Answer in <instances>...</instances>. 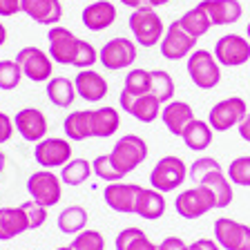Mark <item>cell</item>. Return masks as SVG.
I'll use <instances>...</instances> for the list:
<instances>
[{
  "mask_svg": "<svg viewBox=\"0 0 250 250\" xmlns=\"http://www.w3.org/2000/svg\"><path fill=\"white\" fill-rule=\"evenodd\" d=\"M147 143L146 139H141L139 134H125L116 141L112 150H109V161L114 166V170L125 179L130 172H134L141 163L147 159Z\"/></svg>",
  "mask_w": 250,
  "mask_h": 250,
  "instance_id": "1",
  "label": "cell"
},
{
  "mask_svg": "<svg viewBox=\"0 0 250 250\" xmlns=\"http://www.w3.org/2000/svg\"><path fill=\"white\" fill-rule=\"evenodd\" d=\"M130 31L134 36V42L141 47H154L161 42L163 34H166V25H163L161 16L154 11V7L150 5H143L139 9H134L130 14Z\"/></svg>",
  "mask_w": 250,
  "mask_h": 250,
  "instance_id": "2",
  "label": "cell"
},
{
  "mask_svg": "<svg viewBox=\"0 0 250 250\" xmlns=\"http://www.w3.org/2000/svg\"><path fill=\"white\" fill-rule=\"evenodd\" d=\"M188 76L199 89H214L221 83V65L208 49H194L186 62Z\"/></svg>",
  "mask_w": 250,
  "mask_h": 250,
  "instance_id": "3",
  "label": "cell"
},
{
  "mask_svg": "<svg viewBox=\"0 0 250 250\" xmlns=\"http://www.w3.org/2000/svg\"><path fill=\"white\" fill-rule=\"evenodd\" d=\"M188 181V166L183 159L174 154H167L156 161V166L150 172V186L159 192H174L179 186Z\"/></svg>",
  "mask_w": 250,
  "mask_h": 250,
  "instance_id": "4",
  "label": "cell"
},
{
  "mask_svg": "<svg viewBox=\"0 0 250 250\" xmlns=\"http://www.w3.org/2000/svg\"><path fill=\"white\" fill-rule=\"evenodd\" d=\"M136 61V42L132 38L116 36L99 49V62L107 72H121L132 67Z\"/></svg>",
  "mask_w": 250,
  "mask_h": 250,
  "instance_id": "5",
  "label": "cell"
},
{
  "mask_svg": "<svg viewBox=\"0 0 250 250\" xmlns=\"http://www.w3.org/2000/svg\"><path fill=\"white\" fill-rule=\"evenodd\" d=\"M16 62L21 65L22 76L34 81V83H47L54 76V61L49 58L47 52H42V49H38L34 45L18 49Z\"/></svg>",
  "mask_w": 250,
  "mask_h": 250,
  "instance_id": "6",
  "label": "cell"
},
{
  "mask_svg": "<svg viewBox=\"0 0 250 250\" xmlns=\"http://www.w3.org/2000/svg\"><path fill=\"white\" fill-rule=\"evenodd\" d=\"M27 192L36 203L52 208L62 199V181L54 170H38L27 179Z\"/></svg>",
  "mask_w": 250,
  "mask_h": 250,
  "instance_id": "7",
  "label": "cell"
},
{
  "mask_svg": "<svg viewBox=\"0 0 250 250\" xmlns=\"http://www.w3.org/2000/svg\"><path fill=\"white\" fill-rule=\"evenodd\" d=\"M246 114H248L246 101L241 96H228V99L214 103V107L208 114V123L212 132H228L237 127L246 119Z\"/></svg>",
  "mask_w": 250,
  "mask_h": 250,
  "instance_id": "8",
  "label": "cell"
},
{
  "mask_svg": "<svg viewBox=\"0 0 250 250\" xmlns=\"http://www.w3.org/2000/svg\"><path fill=\"white\" fill-rule=\"evenodd\" d=\"M34 159L42 170H56L72 161V143L61 136H45L34 147Z\"/></svg>",
  "mask_w": 250,
  "mask_h": 250,
  "instance_id": "9",
  "label": "cell"
},
{
  "mask_svg": "<svg viewBox=\"0 0 250 250\" xmlns=\"http://www.w3.org/2000/svg\"><path fill=\"white\" fill-rule=\"evenodd\" d=\"M174 208H177L179 217L183 219H199L203 214H208L210 210H214V197L206 186H194L183 190L181 194L174 201Z\"/></svg>",
  "mask_w": 250,
  "mask_h": 250,
  "instance_id": "10",
  "label": "cell"
},
{
  "mask_svg": "<svg viewBox=\"0 0 250 250\" xmlns=\"http://www.w3.org/2000/svg\"><path fill=\"white\" fill-rule=\"evenodd\" d=\"M214 58L224 67H241L250 61V41L239 34H226L214 42Z\"/></svg>",
  "mask_w": 250,
  "mask_h": 250,
  "instance_id": "11",
  "label": "cell"
},
{
  "mask_svg": "<svg viewBox=\"0 0 250 250\" xmlns=\"http://www.w3.org/2000/svg\"><path fill=\"white\" fill-rule=\"evenodd\" d=\"M214 241L221 250H250V226L219 217L214 221Z\"/></svg>",
  "mask_w": 250,
  "mask_h": 250,
  "instance_id": "12",
  "label": "cell"
},
{
  "mask_svg": "<svg viewBox=\"0 0 250 250\" xmlns=\"http://www.w3.org/2000/svg\"><path fill=\"white\" fill-rule=\"evenodd\" d=\"M194 45H197V38H192L179 25V21H174L167 25L161 38V56L167 61H183L194 52Z\"/></svg>",
  "mask_w": 250,
  "mask_h": 250,
  "instance_id": "13",
  "label": "cell"
},
{
  "mask_svg": "<svg viewBox=\"0 0 250 250\" xmlns=\"http://www.w3.org/2000/svg\"><path fill=\"white\" fill-rule=\"evenodd\" d=\"M141 190H143V188H141L139 183L114 181V183H107V186H105L103 199L109 210L121 212V214H134Z\"/></svg>",
  "mask_w": 250,
  "mask_h": 250,
  "instance_id": "14",
  "label": "cell"
},
{
  "mask_svg": "<svg viewBox=\"0 0 250 250\" xmlns=\"http://www.w3.org/2000/svg\"><path fill=\"white\" fill-rule=\"evenodd\" d=\"M119 105L125 114L134 116L141 123H154L161 116V101L154 94H143V96H130V94H119Z\"/></svg>",
  "mask_w": 250,
  "mask_h": 250,
  "instance_id": "15",
  "label": "cell"
},
{
  "mask_svg": "<svg viewBox=\"0 0 250 250\" xmlns=\"http://www.w3.org/2000/svg\"><path fill=\"white\" fill-rule=\"evenodd\" d=\"M47 42H49V58L58 65H72L74 54H76V42L78 38L74 36L67 27L54 25L49 27V34H47Z\"/></svg>",
  "mask_w": 250,
  "mask_h": 250,
  "instance_id": "16",
  "label": "cell"
},
{
  "mask_svg": "<svg viewBox=\"0 0 250 250\" xmlns=\"http://www.w3.org/2000/svg\"><path fill=\"white\" fill-rule=\"evenodd\" d=\"M14 127L29 143H38L47 136V116L38 107H22L14 116Z\"/></svg>",
  "mask_w": 250,
  "mask_h": 250,
  "instance_id": "17",
  "label": "cell"
},
{
  "mask_svg": "<svg viewBox=\"0 0 250 250\" xmlns=\"http://www.w3.org/2000/svg\"><path fill=\"white\" fill-rule=\"evenodd\" d=\"M74 87H76L78 96L87 101V103H101L109 92L105 76L94 72V69H81L76 74V78H74Z\"/></svg>",
  "mask_w": 250,
  "mask_h": 250,
  "instance_id": "18",
  "label": "cell"
},
{
  "mask_svg": "<svg viewBox=\"0 0 250 250\" xmlns=\"http://www.w3.org/2000/svg\"><path fill=\"white\" fill-rule=\"evenodd\" d=\"M199 5L206 9L210 22L214 27H224V25H232L239 22L244 16V7L239 0H201Z\"/></svg>",
  "mask_w": 250,
  "mask_h": 250,
  "instance_id": "19",
  "label": "cell"
},
{
  "mask_svg": "<svg viewBox=\"0 0 250 250\" xmlns=\"http://www.w3.org/2000/svg\"><path fill=\"white\" fill-rule=\"evenodd\" d=\"M21 11L29 16L38 25L54 27L62 21V5L61 0H22Z\"/></svg>",
  "mask_w": 250,
  "mask_h": 250,
  "instance_id": "20",
  "label": "cell"
},
{
  "mask_svg": "<svg viewBox=\"0 0 250 250\" xmlns=\"http://www.w3.org/2000/svg\"><path fill=\"white\" fill-rule=\"evenodd\" d=\"M81 21H83L85 29H89V31L107 29V27H112L116 22L114 2H109V0H96V2H89V5L83 9V14H81Z\"/></svg>",
  "mask_w": 250,
  "mask_h": 250,
  "instance_id": "21",
  "label": "cell"
},
{
  "mask_svg": "<svg viewBox=\"0 0 250 250\" xmlns=\"http://www.w3.org/2000/svg\"><path fill=\"white\" fill-rule=\"evenodd\" d=\"M161 121L167 127V132L174 136H181L183 130L194 121V112L192 107L186 103V101H174L166 103L161 107Z\"/></svg>",
  "mask_w": 250,
  "mask_h": 250,
  "instance_id": "22",
  "label": "cell"
},
{
  "mask_svg": "<svg viewBox=\"0 0 250 250\" xmlns=\"http://www.w3.org/2000/svg\"><path fill=\"white\" fill-rule=\"evenodd\" d=\"M27 230H29V221L21 206L0 208V241H11Z\"/></svg>",
  "mask_w": 250,
  "mask_h": 250,
  "instance_id": "23",
  "label": "cell"
},
{
  "mask_svg": "<svg viewBox=\"0 0 250 250\" xmlns=\"http://www.w3.org/2000/svg\"><path fill=\"white\" fill-rule=\"evenodd\" d=\"M92 139H109L121 127V114L114 107H99L92 109Z\"/></svg>",
  "mask_w": 250,
  "mask_h": 250,
  "instance_id": "24",
  "label": "cell"
},
{
  "mask_svg": "<svg viewBox=\"0 0 250 250\" xmlns=\"http://www.w3.org/2000/svg\"><path fill=\"white\" fill-rule=\"evenodd\" d=\"M166 197L163 192L154 190V188H143L139 194V201H136V210L134 214L147 219V221H156L166 214Z\"/></svg>",
  "mask_w": 250,
  "mask_h": 250,
  "instance_id": "25",
  "label": "cell"
},
{
  "mask_svg": "<svg viewBox=\"0 0 250 250\" xmlns=\"http://www.w3.org/2000/svg\"><path fill=\"white\" fill-rule=\"evenodd\" d=\"M199 186H206L212 192L214 197V206H217L219 210L221 208H228L230 203H232V183H230L228 174H226L224 170H214L210 172L208 177H203L201 183Z\"/></svg>",
  "mask_w": 250,
  "mask_h": 250,
  "instance_id": "26",
  "label": "cell"
},
{
  "mask_svg": "<svg viewBox=\"0 0 250 250\" xmlns=\"http://www.w3.org/2000/svg\"><path fill=\"white\" fill-rule=\"evenodd\" d=\"M45 94L49 99V103L56 105V107H72L78 96L76 87H74V83L67 76H52L47 81Z\"/></svg>",
  "mask_w": 250,
  "mask_h": 250,
  "instance_id": "27",
  "label": "cell"
},
{
  "mask_svg": "<svg viewBox=\"0 0 250 250\" xmlns=\"http://www.w3.org/2000/svg\"><path fill=\"white\" fill-rule=\"evenodd\" d=\"M92 109H74L65 116L62 121V130H65V136L69 141H85V139H92Z\"/></svg>",
  "mask_w": 250,
  "mask_h": 250,
  "instance_id": "28",
  "label": "cell"
},
{
  "mask_svg": "<svg viewBox=\"0 0 250 250\" xmlns=\"http://www.w3.org/2000/svg\"><path fill=\"white\" fill-rule=\"evenodd\" d=\"M181 139H183V143H186L188 150L203 152V150H208L210 143H212V127H210L208 121L194 119L192 123L183 130Z\"/></svg>",
  "mask_w": 250,
  "mask_h": 250,
  "instance_id": "29",
  "label": "cell"
},
{
  "mask_svg": "<svg viewBox=\"0 0 250 250\" xmlns=\"http://www.w3.org/2000/svg\"><path fill=\"white\" fill-rule=\"evenodd\" d=\"M114 246H116V250H159V246L152 244L150 237L141 228H136V226L121 230L116 234Z\"/></svg>",
  "mask_w": 250,
  "mask_h": 250,
  "instance_id": "30",
  "label": "cell"
},
{
  "mask_svg": "<svg viewBox=\"0 0 250 250\" xmlns=\"http://www.w3.org/2000/svg\"><path fill=\"white\" fill-rule=\"evenodd\" d=\"M179 25H181L192 38H197V41H199L201 36H206V34H208V29L212 27V22H210L206 9H203L201 5H197V7H192V9H188L186 14L179 18Z\"/></svg>",
  "mask_w": 250,
  "mask_h": 250,
  "instance_id": "31",
  "label": "cell"
},
{
  "mask_svg": "<svg viewBox=\"0 0 250 250\" xmlns=\"http://www.w3.org/2000/svg\"><path fill=\"white\" fill-rule=\"evenodd\" d=\"M56 224L62 234H78L87 226V210L83 206H76V203L67 206V208H62V212L58 214Z\"/></svg>",
  "mask_w": 250,
  "mask_h": 250,
  "instance_id": "32",
  "label": "cell"
},
{
  "mask_svg": "<svg viewBox=\"0 0 250 250\" xmlns=\"http://www.w3.org/2000/svg\"><path fill=\"white\" fill-rule=\"evenodd\" d=\"M92 174H94L92 163H89L87 159H72V161H67L61 167V181L65 183V186H72V188L83 186Z\"/></svg>",
  "mask_w": 250,
  "mask_h": 250,
  "instance_id": "33",
  "label": "cell"
},
{
  "mask_svg": "<svg viewBox=\"0 0 250 250\" xmlns=\"http://www.w3.org/2000/svg\"><path fill=\"white\" fill-rule=\"evenodd\" d=\"M150 78H152L150 92L154 94L159 101H161V105L170 103L172 96H174V81H172L170 74L163 72V69H152V72H150Z\"/></svg>",
  "mask_w": 250,
  "mask_h": 250,
  "instance_id": "34",
  "label": "cell"
},
{
  "mask_svg": "<svg viewBox=\"0 0 250 250\" xmlns=\"http://www.w3.org/2000/svg\"><path fill=\"white\" fill-rule=\"evenodd\" d=\"M150 87H152L150 72L147 69H132L125 76V85L121 92L130 94V96H143V94H152Z\"/></svg>",
  "mask_w": 250,
  "mask_h": 250,
  "instance_id": "35",
  "label": "cell"
},
{
  "mask_svg": "<svg viewBox=\"0 0 250 250\" xmlns=\"http://www.w3.org/2000/svg\"><path fill=\"white\" fill-rule=\"evenodd\" d=\"M226 174H228V179H230L232 186L250 188V154H244V156L232 159Z\"/></svg>",
  "mask_w": 250,
  "mask_h": 250,
  "instance_id": "36",
  "label": "cell"
},
{
  "mask_svg": "<svg viewBox=\"0 0 250 250\" xmlns=\"http://www.w3.org/2000/svg\"><path fill=\"white\" fill-rule=\"evenodd\" d=\"M94 62H99V52H96V47H94L92 42L83 41V38H78L76 54H74L72 65L76 69H92Z\"/></svg>",
  "mask_w": 250,
  "mask_h": 250,
  "instance_id": "37",
  "label": "cell"
},
{
  "mask_svg": "<svg viewBox=\"0 0 250 250\" xmlns=\"http://www.w3.org/2000/svg\"><path fill=\"white\" fill-rule=\"evenodd\" d=\"M72 250H105V237L99 230H81L74 234Z\"/></svg>",
  "mask_w": 250,
  "mask_h": 250,
  "instance_id": "38",
  "label": "cell"
},
{
  "mask_svg": "<svg viewBox=\"0 0 250 250\" xmlns=\"http://www.w3.org/2000/svg\"><path fill=\"white\" fill-rule=\"evenodd\" d=\"M214 170H224V167H221V163H219L214 156H201V159L192 161V166L188 167V179H190V181H194V186H199V183H201V179L208 177L210 172H214Z\"/></svg>",
  "mask_w": 250,
  "mask_h": 250,
  "instance_id": "39",
  "label": "cell"
},
{
  "mask_svg": "<svg viewBox=\"0 0 250 250\" xmlns=\"http://www.w3.org/2000/svg\"><path fill=\"white\" fill-rule=\"evenodd\" d=\"M22 81V69L16 61H0V89H16Z\"/></svg>",
  "mask_w": 250,
  "mask_h": 250,
  "instance_id": "40",
  "label": "cell"
},
{
  "mask_svg": "<svg viewBox=\"0 0 250 250\" xmlns=\"http://www.w3.org/2000/svg\"><path fill=\"white\" fill-rule=\"evenodd\" d=\"M92 172L99 179H103L105 183L121 181V174L114 170V166H112V161H109V154H99L96 156V159L92 161Z\"/></svg>",
  "mask_w": 250,
  "mask_h": 250,
  "instance_id": "41",
  "label": "cell"
},
{
  "mask_svg": "<svg viewBox=\"0 0 250 250\" xmlns=\"http://www.w3.org/2000/svg\"><path fill=\"white\" fill-rule=\"evenodd\" d=\"M21 208L25 210V214H27L29 230H36V228H42V226H45V221H47V208L45 206L36 203L34 199H29V201L21 203Z\"/></svg>",
  "mask_w": 250,
  "mask_h": 250,
  "instance_id": "42",
  "label": "cell"
},
{
  "mask_svg": "<svg viewBox=\"0 0 250 250\" xmlns=\"http://www.w3.org/2000/svg\"><path fill=\"white\" fill-rule=\"evenodd\" d=\"M14 119H11L9 114H5V112H0V146L2 143H7V141H11V136H14Z\"/></svg>",
  "mask_w": 250,
  "mask_h": 250,
  "instance_id": "43",
  "label": "cell"
},
{
  "mask_svg": "<svg viewBox=\"0 0 250 250\" xmlns=\"http://www.w3.org/2000/svg\"><path fill=\"white\" fill-rule=\"evenodd\" d=\"M22 7V0H0V16L2 18H9V16H16Z\"/></svg>",
  "mask_w": 250,
  "mask_h": 250,
  "instance_id": "44",
  "label": "cell"
},
{
  "mask_svg": "<svg viewBox=\"0 0 250 250\" xmlns=\"http://www.w3.org/2000/svg\"><path fill=\"white\" fill-rule=\"evenodd\" d=\"M183 250H221L214 239H197L192 244H186Z\"/></svg>",
  "mask_w": 250,
  "mask_h": 250,
  "instance_id": "45",
  "label": "cell"
},
{
  "mask_svg": "<svg viewBox=\"0 0 250 250\" xmlns=\"http://www.w3.org/2000/svg\"><path fill=\"white\" fill-rule=\"evenodd\" d=\"M183 248H186V241L181 237H166L159 244V250H183Z\"/></svg>",
  "mask_w": 250,
  "mask_h": 250,
  "instance_id": "46",
  "label": "cell"
},
{
  "mask_svg": "<svg viewBox=\"0 0 250 250\" xmlns=\"http://www.w3.org/2000/svg\"><path fill=\"white\" fill-rule=\"evenodd\" d=\"M237 130H239V136L246 141V143H250V112L246 114V119L241 121L239 125H237Z\"/></svg>",
  "mask_w": 250,
  "mask_h": 250,
  "instance_id": "47",
  "label": "cell"
},
{
  "mask_svg": "<svg viewBox=\"0 0 250 250\" xmlns=\"http://www.w3.org/2000/svg\"><path fill=\"white\" fill-rule=\"evenodd\" d=\"M121 5H125V7H132V9H139V7H143V2L146 0H119Z\"/></svg>",
  "mask_w": 250,
  "mask_h": 250,
  "instance_id": "48",
  "label": "cell"
},
{
  "mask_svg": "<svg viewBox=\"0 0 250 250\" xmlns=\"http://www.w3.org/2000/svg\"><path fill=\"white\" fill-rule=\"evenodd\" d=\"M146 2H147V5H150V7H154V9H156V7H163V5H167L170 0H146Z\"/></svg>",
  "mask_w": 250,
  "mask_h": 250,
  "instance_id": "49",
  "label": "cell"
},
{
  "mask_svg": "<svg viewBox=\"0 0 250 250\" xmlns=\"http://www.w3.org/2000/svg\"><path fill=\"white\" fill-rule=\"evenodd\" d=\"M5 42H7V27L0 22V47L5 45Z\"/></svg>",
  "mask_w": 250,
  "mask_h": 250,
  "instance_id": "50",
  "label": "cell"
},
{
  "mask_svg": "<svg viewBox=\"0 0 250 250\" xmlns=\"http://www.w3.org/2000/svg\"><path fill=\"white\" fill-rule=\"evenodd\" d=\"M5 166H7V156H5V152L0 150V174H2V170H5Z\"/></svg>",
  "mask_w": 250,
  "mask_h": 250,
  "instance_id": "51",
  "label": "cell"
},
{
  "mask_svg": "<svg viewBox=\"0 0 250 250\" xmlns=\"http://www.w3.org/2000/svg\"><path fill=\"white\" fill-rule=\"evenodd\" d=\"M246 38H248V41H250V22H248V25H246Z\"/></svg>",
  "mask_w": 250,
  "mask_h": 250,
  "instance_id": "52",
  "label": "cell"
},
{
  "mask_svg": "<svg viewBox=\"0 0 250 250\" xmlns=\"http://www.w3.org/2000/svg\"><path fill=\"white\" fill-rule=\"evenodd\" d=\"M56 250H72V246H61V248H56Z\"/></svg>",
  "mask_w": 250,
  "mask_h": 250,
  "instance_id": "53",
  "label": "cell"
}]
</instances>
